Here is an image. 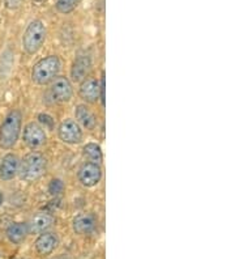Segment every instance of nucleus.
<instances>
[{
	"mask_svg": "<svg viewBox=\"0 0 235 259\" xmlns=\"http://www.w3.org/2000/svg\"><path fill=\"white\" fill-rule=\"evenodd\" d=\"M22 127V114L20 110H10L0 125V148L12 149L17 144Z\"/></svg>",
	"mask_w": 235,
	"mask_h": 259,
	"instance_id": "nucleus-1",
	"label": "nucleus"
},
{
	"mask_svg": "<svg viewBox=\"0 0 235 259\" xmlns=\"http://www.w3.org/2000/svg\"><path fill=\"white\" fill-rule=\"evenodd\" d=\"M60 59L56 55H49L42 58L34 64L31 70V80L37 85L50 84L60 71Z\"/></svg>",
	"mask_w": 235,
	"mask_h": 259,
	"instance_id": "nucleus-2",
	"label": "nucleus"
},
{
	"mask_svg": "<svg viewBox=\"0 0 235 259\" xmlns=\"http://www.w3.org/2000/svg\"><path fill=\"white\" fill-rule=\"evenodd\" d=\"M47 170V160L39 152H30L20 162V177L24 181L34 182L41 177H43Z\"/></svg>",
	"mask_w": 235,
	"mask_h": 259,
	"instance_id": "nucleus-3",
	"label": "nucleus"
},
{
	"mask_svg": "<svg viewBox=\"0 0 235 259\" xmlns=\"http://www.w3.org/2000/svg\"><path fill=\"white\" fill-rule=\"evenodd\" d=\"M46 30L45 24L41 20H33L25 29L22 35V47L29 55H34L42 49V46L46 41Z\"/></svg>",
	"mask_w": 235,
	"mask_h": 259,
	"instance_id": "nucleus-4",
	"label": "nucleus"
},
{
	"mask_svg": "<svg viewBox=\"0 0 235 259\" xmlns=\"http://www.w3.org/2000/svg\"><path fill=\"white\" fill-rule=\"evenodd\" d=\"M77 178L84 187H94L101 182L102 179V168L97 162L85 161L79 168Z\"/></svg>",
	"mask_w": 235,
	"mask_h": 259,
	"instance_id": "nucleus-5",
	"label": "nucleus"
},
{
	"mask_svg": "<svg viewBox=\"0 0 235 259\" xmlns=\"http://www.w3.org/2000/svg\"><path fill=\"white\" fill-rule=\"evenodd\" d=\"M59 139L66 144H79L83 140V130L81 126L73 119H66L63 121L58 127Z\"/></svg>",
	"mask_w": 235,
	"mask_h": 259,
	"instance_id": "nucleus-6",
	"label": "nucleus"
},
{
	"mask_svg": "<svg viewBox=\"0 0 235 259\" xmlns=\"http://www.w3.org/2000/svg\"><path fill=\"white\" fill-rule=\"evenodd\" d=\"M50 96H51L52 101L59 102V104L68 102L73 96L72 84L68 77L56 76L50 83Z\"/></svg>",
	"mask_w": 235,
	"mask_h": 259,
	"instance_id": "nucleus-7",
	"label": "nucleus"
},
{
	"mask_svg": "<svg viewBox=\"0 0 235 259\" xmlns=\"http://www.w3.org/2000/svg\"><path fill=\"white\" fill-rule=\"evenodd\" d=\"M22 140L31 149H37V148L45 145L47 140V135H46L43 127L39 126L38 123L30 122L28 123L22 132Z\"/></svg>",
	"mask_w": 235,
	"mask_h": 259,
	"instance_id": "nucleus-8",
	"label": "nucleus"
},
{
	"mask_svg": "<svg viewBox=\"0 0 235 259\" xmlns=\"http://www.w3.org/2000/svg\"><path fill=\"white\" fill-rule=\"evenodd\" d=\"M79 96L88 104H96L101 98V83L97 79H85L79 88Z\"/></svg>",
	"mask_w": 235,
	"mask_h": 259,
	"instance_id": "nucleus-9",
	"label": "nucleus"
},
{
	"mask_svg": "<svg viewBox=\"0 0 235 259\" xmlns=\"http://www.w3.org/2000/svg\"><path fill=\"white\" fill-rule=\"evenodd\" d=\"M92 71V59L88 55H80L73 60L71 68V79L75 83H81L88 77Z\"/></svg>",
	"mask_w": 235,
	"mask_h": 259,
	"instance_id": "nucleus-10",
	"label": "nucleus"
},
{
	"mask_svg": "<svg viewBox=\"0 0 235 259\" xmlns=\"http://www.w3.org/2000/svg\"><path fill=\"white\" fill-rule=\"evenodd\" d=\"M20 169V158L17 154L8 153L5 154L0 164V178L3 181L13 179Z\"/></svg>",
	"mask_w": 235,
	"mask_h": 259,
	"instance_id": "nucleus-11",
	"label": "nucleus"
},
{
	"mask_svg": "<svg viewBox=\"0 0 235 259\" xmlns=\"http://www.w3.org/2000/svg\"><path fill=\"white\" fill-rule=\"evenodd\" d=\"M59 245V237L51 232H43L35 240V250L39 256H49Z\"/></svg>",
	"mask_w": 235,
	"mask_h": 259,
	"instance_id": "nucleus-12",
	"label": "nucleus"
},
{
	"mask_svg": "<svg viewBox=\"0 0 235 259\" xmlns=\"http://www.w3.org/2000/svg\"><path fill=\"white\" fill-rule=\"evenodd\" d=\"M97 227V217L93 214H80L72 221L73 232L77 235H90Z\"/></svg>",
	"mask_w": 235,
	"mask_h": 259,
	"instance_id": "nucleus-13",
	"label": "nucleus"
},
{
	"mask_svg": "<svg viewBox=\"0 0 235 259\" xmlns=\"http://www.w3.org/2000/svg\"><path fill=\"white\" fill-rule=\"evenodd\" d=\"M54 221H55V219L52 215L47 214V212H37L34 216L31 217L30 223L28 224L29 233H39L41 235L52 227Z\"/></svg>",
	"mask_w": 235,
	"mask_h": 259,
	"instance_id": "nucleus-14",
	"label": "nucleus"
},
{
	"mask_svg": "<svg viewBox=\"0 0 235 259\" xmlns=\"http://www.w3.org/2000/svg\"><path fill=\"white\" fill-rule=\"evenodd\" d=\"M75 117H76V122L84 129L93 131L97 127V118L87 105H77L75 109Z\"/></svg>",
	"mask_w": 235,
	"mask_h": 259,
	"instance_id": "nucleus-15",
	"label": "nucleus"
},
{
	"mask_svg": "<svg viewBox=\"0 0 235 259\" xmlns=\"http://www.w3.org/2000/svg\"><path fill=\"white\" fill-rule=\"evenodd\" d=\"M5 235H7V238L12 244L18 245V244H21V242L24 241L25 238H26V236L29 235L28 224H25V223H12V224L7 228Z\"/></svg>",
	"mask_w": 235,
	"mask_h": 259,
	"instance_id": "nucleus-16",
	"label": "nucleus"
},
{
	"mask_svg": "<svg viewBox=\"0 0 235 259\" xmlns=\"http://www.w3.org/2000/svg\"><path fill=\"white\" fill-rule=\"evenodd\" d=\"M83 156L87 161L101 164L104 160L102 149L97 143H88L83 147Z\"/></svg>",
	"mask_w": 235,
	"mask_h": 259,
	"instance_id": "nucleus-17",
	"label": "nucleus"
},
{
	"mask_svg": "<svg viewBox=\"0 0 235 259\" xmlns=\"http://www.w3.org/2000/svg\"><path fill=\"white\" fill-rule=\"evenodd\" d=\"M81 0H58L55 4L56 11L62 14H68L79 7Z\"/></svg>",
	"mask_w": 235,
	"mask_h": 259,
	"instance_id": "nucleus-18",
	"label": "nucleus"
},
{
	"mask_svg": "<svg viewBox=\"0 0 235 259\" xmlns=\"http://www.w3.org/2000/svg\"><path fill=\"white\" fill-rule=\"evenodd\" d=\"M63 191H64V182H63L62 179H59V178L52 179L49 185L50 195L58 196V195H60Z\"/></svg>",
	"mask_w": 235,
	"mask_h": 259,
	"instance_id": "nucleus-19",
	"label": "nucleus"
},
{
	"mask_svg": "<svg viewBox=\"0 0 235 259\" xmlns=\"http://www.w3.org/2000/svg\"><path fill=\"white\" fill-rule=\"evenodd\" d=\"M39 122L45 126V129H49V130H54V119L52 117H50L49 114H45V113H41L38 116Z\"/></svg>",
	"mask_w": 235,
	"mask_h": 259,
	"instance_id": "nucleus-20",
	"label": "nucleus"
},
{
	"mask_svg": "<svg viewBox=\"0 0 235 259\" xmlns=\"http://www.w3.org/2000/svg\"><path fill=\"white\" fill-rule=\"evenodd\" d=\"M101 101H102V105L105 106V98H106V95H105V91H106V80H105V72H102V77H101Z\"/></svg>",
	"mask_w": 235,
	"mask_h": 259,
	"instance_id": "nucleus-21",
	"label": "nucleus"
},
{
	"mask_svg": "<svg viewBox=\"0 0 235 259\" xmlns=\"http://www.w3.org/2000/svg\"><path fill=\"white\" fill-rule=\"evenodd\" d=\"M22 0H5V7L8 9H16V8L20 7V4Z\"/></svg>",
	"mask_w": 235,
	"mask_h": 259,
	"instance_id": "nucleus-22",
	"label": "nucleus"
},
{
	"mask_svg": "<svg viewBox=\"0 0 235 259\" xmlns=\"http://www.w3.org/2000/svg\"><path fill=\"white\" fill-rule=\"evenodd\" d=\"M1 203H3V194L0 193V206H1Z\"/></svg>",
	"mask_w": 235,
	"mask_h": 259,
	"instance_id": "nucleus-23",
	"label": "nucleus"
}]
</instances>
